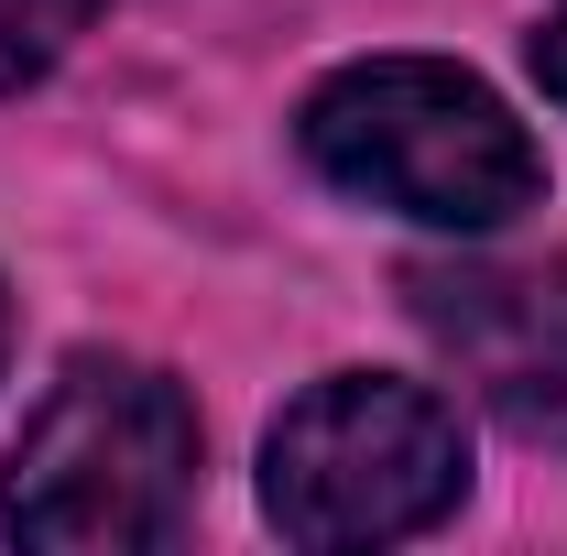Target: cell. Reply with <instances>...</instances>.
Listing matches in <instances>:
<instances>
[{"label": "cell", "mask_w": 567, "mask_h": 556, "mask_svg": "<svg viewBox=\"0 0 567 556\" xmlns=\"http://www.w3.org/2000/svg\"><path fill=\"white\" fill-rule=\"evenodd\" d=\"M306 164L371 197V208L415 218V229H502L546 197V153L535 132L502 110L470 66H436V55H371L339 66L306 99Z\"/></svg>", "instance_id": "obj_1"}, {"label": "cell", "mask_w": 567, "mask_h": 556, "mask_svg": "<svg viewBox=\"0 0 567 556\" xmlns=\"http://www.w3.org/2000/svg\"><path fill=\"white\" fill-rule=\"evenodd\" d=\"M535 76H546V99L567 110V0L546 11V33H535Z\"/></svg>", "instance_id": "obj_6"}, {"label": "cell", "mask_w": 567, "mask_h": 556, "mask_svg": "<svg viewBox=\"0 0 567 556\" xmlns=\"http://www.w3.org/2000/svg\"><path fill=\"white\" fill-rule=\"evenodd\" d=\"M197 502V404L142 360H66L0 470V535L44 556L164 546Z\"/></svg>", "instance_id": "obj_2"}, {"label": "cell", "mask_w": 567, "mask_h": 556, "mask_svg": "<svg viewBox=\"0 0 567 556\" xmlns=\"http://www.w3.org/2000/svg\"><path fill=\"white\" fill-rule=\"evenodd\" d=\"M404 306L524 447H567V262H425Z\"/></svg>", "instance_id": "obj_4"}, {"label": "cell", "mask_w": 567, "mask_h": 556, "mask_svg": "<svg viewBox=\"0 0 567 556\" xmlns=\"http://www.w3.org/2000/svg\"><path fill=\"white\" fill-rule=\"evenodd\" d=\"M458 491H470L458 415L393 371L317 382L306 404H284L262 447V513L284 524V546H404L458 513Z\"/></svg>", "instance_id": "obj_3"}, {"label": "cell", "mask_w": 567, "mask_h": 556, "mask_svg": "<svg viewBox=\"0 0 567 556\" xmlns=\"http://www.w3.org/2000/svg\"><path fill=\"white\" fill-rule=\"evenodd\" d=\"M0 328H11V317H0Z\"/></svg>", "instance_id": "obj_7"}, {"label": "cell", "mask_w": 567, "mask_h": 556, "mask_svg": "<svg viewBox=\"0 0 567 556\" xmlns=\"http://www.w3.org/2000/svg\"><path fill=\"white\" fill-rule=\"evenodd\" d=\"M87 11H99V0H0V99L55 66L76 33H87Z\"/></svg>", "instance_id": "obj_5"}]
</instances>
